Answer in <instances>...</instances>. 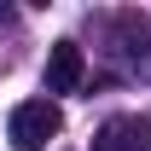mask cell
I'll use <instances>...</instances> for the list:
<instances>
[{
	"label": "cell",
	"mask_w": 151,
	"mask_h": 151,
	"mask_svg": "<svg viewBox=\"0 0 151 151\" xmlns=\"http://www.w3.org/2000/svg\"><path fill=\"white\" fill-rule=\"evenodd\" d=\"M58 128H64V116L52 99H23V105H12L6 139H12V151H47V139H58Z\"/></svg>",
	"instance_id": "cell-1"
},
{
	"label": "cell",
	"mask_w": 151,
	"mask_h": 151,
	"mask_svg": "<svg viewBox=\"0 0 151 151\" xmlns=\"http://www.w3.org/2000/svg\"><path fill=\"white\" fill-rule=\"evenodd\" d=\"M93 151H151V122L145 116H111L93 134Z\"/></svg>",
	"instance_id": "cell-2"
},
{
	"label": "cell",
	"mask_w": 151,
	"mask_h": 151,
	"mask_svg": "<svg viewBox=\"0 0 151 151\" xmlns=\"http://www.w3.org/2000/svg\"><path fill=\"white\" fill-rule=\"evenodd\" d=\"M81 76H87L81 47H76V41H58L52 52H47V93H76V87H81Z\"/></svg>",
	"instance_id": "cell-3"
}]
</instances>
